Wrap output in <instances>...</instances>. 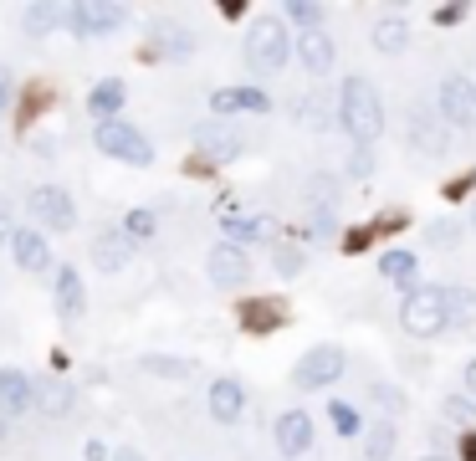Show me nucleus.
<instances>
[{
  "instance_id": "1",
  "label": "nucleus",
  "mask_w": 476,
  "mask_h": 461,
  "mask_svg": "<svg viewBox=\"0 0 476 461\" xmlns=\"http://www.w3.org/2000/svg\"><path fill=\"white\" fill-rule=\"evenodd\" d=\"M338 124L349 128L353 149H374V139L384 134V103H380V88L369 78L343 82V93H338Z\"/></svg>"
},
{
  "instance_id": "2",
  "label": "nucleus",
  "mask_w": 476,
  "mask_h": 461,
  "mask_svg": "<svg viewBox=\"0 0 476 461\" xmlns=\"http://www.w3.org/2000/svg\"><path fill=\"white\" fill-rule=\"evenodd\" d=\"M287 57H292L287 26L277 16H261L252 32H246V67H252V72H282Z\"/></svg>"
},
{
  "instance_id": "3",
  "label": "nucleus",
  "mask_w": 476,
  "mask_h": 461,
  "mask_svg": "<svg viewBox=\"0 0 476 461\" xmlns=\"http://www.w3.org/2000/svg\"><path fill=\"white\" fill-rule=\"evenodd\" d=\"M399 328L410 338H435L445 334V298L441 287H410L399 302Z\"/></svg>"
},
{
  "instance_id": "4",
  "label": "nucleus",
  "mask_w": 476,
  "mask_h": 461,
  "mask_svg": "<svg viewBox=\"0 0 476 461\" xmlns=\"http://www.w3.org/2000/svg\"><path fill=\"white\" fill-rule=\"evenodd\" d=\"M93 143L108 154V160H124V164H154V149H149V139H143L139 128L128 124V118H103L93 134Z\"/></svg>"
},
{
  "instance_id": "5",
  "label": "nucleus",
  "mask_w": 476,
  "mask_h": 461,
  "mask_svg": "<svg viewBox=\"0 0 476 461\" xmlns=\"http://www.w3.org/2000/svg\"><path fill=\"white\" fill-rule=\"evenodd\" d=\"M338 374H343V349L317 344V349H307V359L292 369V384H298V390H328V384H338Z\"/></svg>"
},
{
  "instance_id": "6",
  "label": "nucleus",
  "mask_w": 476,
  "mask_h": 461,
  "mask_svg": "<svg viewBox=\"0 0 476 461\" xmlns=\"http://www.w3.org/2000/svg\"><path fill=\"white\" fill-rule=\"evenodd\" d=\"M26 206H32V216L47 226V231H72V221H78V210H72L62 185H36Z\"/></svg>"
},
{
  "instance_id": "7",
  "label": "nucleus",
  "mask_w": 476,
  "mask_h": 461,
  "mask_svg": "<svg viewBox=\"0 0 476 461\" xmlns=\"http://www.w3.org/2000/svg\"><path fill=\"white\" fill-rule=\"evenodd\" d=\"M67 21H72V36H78V41H87V36H103V32H113V26H124L128 21V5H87V0H82V5H72V11H67Z\"/></svg>"
},
{
  "instance_id": "8",
  "label": "nucleus",
  "mask_w": 476,
  "mask_h": 461,
  "mask_svg": "<svg viewBox=\"0 0 476 461\" xmlns=\"http://www.w3.org/2000/svg\"><path fill=\"white\" fill-rule=\"evenodd\" d=\"M441 118L456 128H476V82L471 78H445L441 82Z\"/></svg>"
},
{
  "instance_id": "9",
  "label": "nucleus",
  "mask_w": 476,
  "mask_h": 461,
  "mask_svg": "<svg viewBox=\"0 0 476 461\" xmlns=\"http://www.w3.org/2000/svg\"><path fill=\"white\" fill-rule=\"evenodd\" d=\"M210 113H215V124L225 113H271V97L261 88H215L210 93Z\"/></svg>"
},
{
  "instance_id": "10",
  "label": "nucleus",
  "mask_w": 476,
  "mask_h": 461,
  "mask_svg": "<svg viewBox=\"0 0 476 461\" xmlns=\"http://www.w3.org/2000/svg\"><path fill=\"white\" fill-rule=\"evenodd\" d=\"M277 451H282L287 461L302 456V451H313V420H307V410L277 415Z\"/></svg>"
},
{
  "instance_id": "11",
  "label": "nucleus",
  "mask_w": 476,
  "mask_h": 461,
  "mask_svg": "<svg viewBox=\"0 0 476 461\" xmlns=\"http://www.w3.org/2000/svg\"><path fill=\"white\" fill-rule=\"evenodd\" d=\"M287 323V302L282 298H252L241 302V328L246 334H277Z\"/></svg>"
},
{
  "instance_id": "12",
  "label": "nucleus",
  "mask_w": 476,
  "mask_h": 461,
  "mask_svg": "<svg viewBox=\"0 0 476 461\" xmlns=\"http://www.w3.org/2000/svg\"><path fill=\"white\" fill-rule=\"evenodd\" d=\"M128 256H133V241H128L118 226H108V231H97L93 236V267L97 272H124Z\"/></svg>"
},
{
  "instance_id": "13",
  "label": "nucleus",
  "mask_w": 476,
  "mask_h": 461,
  "mask_svg": "<svg viewBox=\"0 0 476 461\" xmlns=\"http://www.w3.org/2000/svg\"><path fill=\"white\" fill-rule=\"evenodd\" d=\"M11 256L21 272H51V241L41 231H11Z\"/></svg>"
},
{
  "instance_id": "14",
  "label": "nucleus",
  "mask_w": 476,
  "mask_h": 461,
  "mask_svg": "<svg viewBox=\"0 0 476 461\" xmlns=\"http://www.w3.org/2000/svg\"><path fill=\"white\" fill-rule=\"evenodd\" d=\"M195 149H200L206 160H215V164L241 160V139L225 124H200V128H195Z\"/></svg>"
},
{
  "instance_id": "15",
  "label": "nucleus",
  "mask_w": 476,
  "mask_h": 461,
  "mask_svg": "<svg viewBox=\"0 0 476 461\" xmlns=\"http://www.w3.org/2000/svg\"><path fill=\"white\" fill-rule=\"evenodd\" d=\"M32 400H36V390H32V380H26L21 369H0V415H5V420L26 415Z\"/></svg>"
},
{
  "instance_id": "16",
  "label": "nucleus",
  "mask_w": 476,
  "mask_h": 461,
  "mask_svg": "<svg viewBox=\"0 0 476 461\" xmlns=\"http://www.w3.org/2000/svg\"><path fill=\"white\" fill-rule=\"evenodd\" d=\"M298 57H302V67H307L313 78H328V72H334V36L323 32V26H317V32H302L298 36Z\"/></svg>"
},
{
  "instance_id": "17",
  "label": "nucleus",
  "mask_w": 476,
  "mask_h": 461,
  "mask_svg": "<svg viewBox=\"0 0 476 461\" xmlns=\"http://www.w3.org/2000/svg\"><path fill=\"white\" fill-rule=\"evenodd\" d=\"M241 410H246V390H241V380H215L210 384V415H215L221 426H236Z\"/></svg>"
},
{
  "instance_id": "18",
  "label": "nucleus",
  "mask_w": 476,
  "mask_h": 461,
  "mask_svg": "<svg viewBox=\"0 0 476 461\" xmlns=\"http://www.w3.org/2000/svg\"><path fill=\"white\" fill-rule=\"evenodd\" d=\"M206 272H210V282H221V287L246 282V277H252V267H246L241 246H215V252H210V262H206Z\"/></svg>"
},
{
  "instance_id": "19",
  "label": "nucleus",
  "mask_w": 476,
  "mask_h": 461,
  "mask_svg": "<svg viewBox=\"0 0 476 461\" xmlns=\"http://www.w3.org/2000/svg\"><path fill=\"white\" fill-rule=\"evenodd\" d=\"M82 308H87V298H82L78 267H57V313H62L67 323H78V318H82Z\"/></svg>"
},
{
  "instance_id": "20",
  "label": "nucleus",
  "mask_w": 476,
  "mask_h": 461,
  "mask_svg": "<svg viewBox=\"0 0 476 461\" xmlns=\"http://www.w3.org/2000/svg\"><path fill=\"white\" fill-rule=\"evenodd\" d=\"M271 231H277V221L271 216H225V246H241V241H267Z\"/></svg>"
},
{
  "instance_id": "21",
  "label": "nucleus",
  "mask_w": 476,
  "mask_h": 461,
  "mask_svg": "<svg viewBox=\"0 0 476 461\" xmlns=\"http://www.w3.org/2000/svg\"><path fill=\"white\" fill-rule=\"evenodd\" d=\"M369 41H374V51H384V57H399V51L410 47V26L399 16H384V21H374V36H369Z\"/></svg>"
},
{
  "instance_id": "22",
  "label": "nucleus",
  "mask_w": 476,
  "mask_h": 461,
  "mask_svg": "<svg viewBox=\"0 0 476 461\" xmlns=\"http://www.w3.org/2000/svg\"><path fill=\"white\" fill-rule=\"evenodd\" d=\"M124 97H128V88H124L118 78L97 82L93 93H87V113H93V118H118V108H124Z\"/></svg>"
},
{
  "instance_id": "23",
  "label": "nucleus",
  "mask_w": 476,
  "mask_h": 461,
  "mask_svg": "<svg viewBox=\"0 0 476 461\" xmlns=\"http://www.w3.org/2000/svg\"><path fill=\"white\" fill-rule=\"evenodd\" d=\"M441 298H445V328L451 323H476V292L471 287H441Z\"/></svg>"
},
{
  "instance_id": "24",
  "label": "nucleus",
  "mask_w": 476,
  "mask_h": 461,
  "mask_svg": "<svg viewBox=\"0 0 476 461\" xmlns=\"http://www.w3.org/2000/svg\"><path fill=\"white\" fill-rule=\"evenodd\" d=\"M395 456V426L389 420H374L364 430V461H389Z\"/></svg>"
},
{
  "instance_id": "25",
  "label": "nucleus",
  "mask_w": 476,
  "mask_h": 461,
  "mask_svg": "<svg viewBox=\"0 0 476 461\" xmlns=\"http://www.w3.org/2000/svg\"><path fill=\"white\" fill-rule=\"evenodd\" d=\"M410 143H415V149H426V154H445V134H441V124H435V118H426V113H415Z\"/></svg>"
},
{
  "instance_id": "26",
  "label": "nucleus",
  "mask_w": 476,
  "mask_h": 461,
  "mask_svg": "<svg viewBox=\"0 0 476 461\" xmlns=\"http://www.w3.org/2000/svg\"><path fill=\"white\" fill-rule=\"evenodd\" d=\"M380 277H389V282H405V287H410L415 277H420V262H415L410 252H384V256H380Z\"/></svg>"
},
{
  "instance_id": "27",
  "label": "nucleus",
  "mask_w": 476,
  "mask_h": 461,
  "mask_svg": "<svg viewBox=\"0 0 476 461\" xmlns=\"http://www.w3.org/2000/svg\"><path fill=\"white\" fill-rule=\"evenodd\" d=\"M57 21H62V5H51V0H36V5H26V36H47Z\"/></svg>"
},
{
  "instance_id": "28",
  "label": "nucleus",
  "mask_w": 476,
  "mask_h": 461,
  "mask_svg": "<svg viewBox=\"0 0 476 461\" xmlns=\"http://www.w3.org/2000/svg\"><path fill=\"white\" fill-rule=\"evenodd\" d=\"M72 405H78V395H72V384H47L41 390V415H72Z\"/></svg>"
},
{
  "instance_id": "29",
  "label": "nucleus",
  "mask_w": 476,
  "mask_h": 461,
  "mask_svg": "<svg viewBox=\"0 0 476 461\" xmlns=\"http://www.w3.org/2000/svg\"><path fill=\"white\" fill-rule=\"evenodd\" d=\"M143 369H149V374H159V380H190V374H195L190 359H164V354H149V359H143Z\"/></svg>"
},
{
  "instance_id": "30",
  "label": "nucleus",
  "mask_w": 476,
  "mask_h": 461,
  "mask_svg": "<svg viewBox=\"0 0 476 461\" xmlns=\"http://www.w3.org/2000/svg\"><path fill=\"white\" fill-rule=\"evenodd\" d=\"M287 21L302 26V32H317L323 26V5L317 0H287Z\"/></svg>"
},
{
  "instance_id": "31",
  "label": "nucleus",
  "mask_w": 476,
  "mask_h": 461,
  "mask_svg": "<svg viewBox=\"0 0 476 461\" xmlns=\"http://www.w3.org/2000/svg\"><path fill=\"white\" fill-rule=\"evenodd\" d=\"M118 231H124V236L133 241V246H139V241H149V236H154V210H128Z\"/></svg>"
},
{
  "instance_id": "32",
  "label": "nucleus",
  "mask_w": 476,
  "mask_h": 461,
  "mask_svg": "<svg viewBox=\"0 0 476 461\" xmlns=\"http://www.w3.org/2000/svg\"><path fill=\"white\" fill-rule=\"evenodd\" d=\"M159 36H164V41H159V57H190L195 51V41H190V32H169V26H159Z\"/></svg>"
},
{
  "instance_id": "33",
  "label": "nucleus",
  "mask_w": 476,
  "mask_h": 461,
  "mask_svg": "<svg viewBox=\"0 0 476 461\" xmlns=\"http://www.w3.org/2000/svg\"><path fill=\"white\" fill-rule=\"evenodd\" d=\"M302 267H307V256H302L292 241H277V272H282V277H298Z\"/></svg>"
},
{
  "instance_id": "34",
  "label": "nucleus",
  "mask_w": 476,
  "mask_h": 461,
  "mask_svg": "<svg viewBox=\"0 0 476 461\" xmlns=\"http://www.w3.org/2000/svg\"><path fill=\"white\" fill-rule=\"evenodd\" d=\"M328 420H334L338 436H353V430H359V410H353V405H343V400H334V405H328Z\"/></svg>"
},
{
  "instance_id": "35",
  "label": "nucleus",
  "mask_w": 476,
  "mask_h": 461,
  "mask_svg": "<svg viewBox=\"0 0 476 461\" xmlns=\"http://www.w3.org/2000/svg\"><path fill=\"white\" fill-rule=\"evenodd\" d=\"M426 236H430V246H441V252H445V246H456L461 226H456V221H435V226L426 231Z\"/></svg>"
},
{
  "instance_id": "36",
  "label": "nucleus",
  "mask_w": 476,
  "mask_h": 461,
  "mask_svg": "<svg viewBox=\"0 0 476 461\" xmlns=\"http://www.w3.org/2000/svg\"><path fill=\"white\" fill-rule=\"evenodd\" d=\"M476 415V405L466 395H445V420H471Z\"/></svg>"
},
{
  "instance_id": "37",
  "label": "nucleus",
  "mask_w": 476,
  "mask_h": 461,
  "mask_svg": "<svg viewBox=\"0 0 476 461\" xmlns=\"http://www.w3.org/2000/svg\"><path fill=\"white\" fill-rule=\"evenodd\" d=\"M374 400H380V405H384L389 415H395V410H405V395H399L395 384H374Z\"/></svg>"
},
{
  "instance_id": "38",
  "label": "nucleus",
  "mask_w": 476,
  "mask_h": 461,
  "mask_svg": "<svg viewBox=\"0 0 476 461\" xmlns=\"http://www.w3.org/2000/svg\"><path fill=\"white\" fill-rule=\"evenodd\" d=\"M369 170H374V149H353V154H349V175L364 180Z\"/></svg>"
},
{
  "instance_id": "39",
  "label": "nucleus",
  "mask_w": 476,
  "mask_h": 461,
  "mask_svg": "<svg viewBox=\"0 0 476 461\" xmlns=\"http://www.w3.org/2000/svg\"><path fill=\"white\" fill-rule=\"evenodd\" d=\"M292 113H302V124H307V128H323V103H317V97H302Z\"/></svg>"
},
{
  "instance_id": "40",
  "label": "nucleus",
  "mask_w": 476,
  "mask_h": 461,
  "mask_svg": "<svg viewBox=\"0 0 476 461\" xmlns=\"http://www.w3.org/2000/svg\"><path fill=\"white\" fill-rule=\"evenodd\" d=\"M11 103H16V82H11V67H0V118L11 113Z\"/></svg>"
},
{
  "instance_id": "41",
  "label": "nucleus",
  "mask_w": 476,
  "mask_h": 461,
  "mask_svg": "<svg viewBox=\"0 0 476 461\" xmlns=\"http://www.w3.org/2000/svg\"><path fill=\"white\" fill-rule=\"evenodd\" d=\"M466 21V5H435V26H456Z\"/></svg>"
},
{
  "instance_id": "42",
  "label": "nucleus",
  "mask_w": 476,
  "mask_h": 461,
  "mask_svg": "<svg viewBox=\"0 0 476 461\" xmlns=\"http://www.w3.org/2000/svg\"><path fill=\"white\" fill-rule=\"evenodd\" d=\"M369 236H374L369 226H359V231H349V236H343V252H364V246H369Z\"/></svg>"
},
{
  "instance_id": "43",
  "label": "nucleus",
  "mask_w": 476,
  "mask_h": 461,
  "mask_svg": "<svg viewBox=\"0 0 476 461\" xmlns=\"http://www.w3.org/2000/svg\"><path fill=\"white\" fill-rule=\"evenodd\" d=\"M471 185H476V175H461V180H451V185H445V195H451V200H461Z\"/></svg>"
},
{
  "instance_id": "44",
  "label": "nucleus",
  "mask_w": 476,
  "mask_h": 461,
  "mask_svg": "<svg viewBox=\"0 0 476 461\" xmlns=\"http://www.w3.org/2000/svg\"><path fill=\"white\" fill-rule=\"evenodd\" d=\"M41 103H47V88H32V93H26V118H32Z\"/></svg>"
},
{
  "instance_id": "45",
  "label": "nucleus",
  "mask_w": 476,
  "mask_h": 461,
  "mask_svg": "<svg viewBox=\"0 0 476 461\" xmlns=\"http://www.w3.org/2000/svg\"><path fill=\"white\" fill-rule=\"evenodd\" d=\"M461 461H476V430H466V436H461Z\"/></svg>"
},
{
  "instance_id": "46",
  "label": "nucleus",
  "mask_w": 476,
  "mask_h": 461,
  "mask_svg": "<svg viewBox=\"0 0 476 461\" xmlns=\"http://www.w3.org/2000/svg\"><path fill=\"white\" fill-rule=\"evenodd\" d=\"M113 461H143V456L133 451V446H124V451H113Z\"/></svg>"
},
{
  "instance_id": "47",
  "label": "nucleus",
  "mask_w": 476,
  "mask_h": 461,
  "mask_svg": "<svg viewBox=\"0 0 476 461\" xmlns=\"http://www.w3.org/2000/svg\"><path fill=\"white\" fill-rule=\"evenodd\" d=\"M11 231H16V226H11V216H5V210H0V241H11Z\"/></svg>"
},
{
  "instance_id": "48",
  "label": "nucleus",
  "mask_w": 476,
  "mask_h": 461,
  "mask_svg": "<svg viewBox=\"0 0 476 461\" xmlns=\"http://www.w3.org/2000/svg\"><path fill=\"white\" fill-rule=\"evenodd\" d=\"M466 390H471V395H476V359H471V364H466Z\"/></svg>"
},
{
  "instance_id": "49",
  "label": "nucleus",
  "mask_w": 476,
  "mask_h": 461,
  "mask_svg": "<svg viewBox=\"0 0 476 461\" xmlns=\"http://www.w3.org/2000/svg\"><path fill=\"white\" fill-rule=\"evenodd\" d=\"M471 226H476V206H471Z\"/></svg>"
},
{
  "instance_id": "50",
  "label": "nucleus",
  "mask_w": 476,
  "mask_h": 461,
  "mask_svg": "<svg viewBox=\"0 0 476 461\" xmlns=\"http://www.w3.org/2000/svg\"><path fill=\"white\" fill-rule=\"evenodd\" d=\"M426 461H441V456H426Z\"/></svg>"
}]
</instances>
